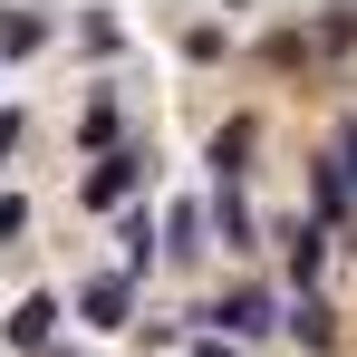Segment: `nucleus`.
Instances as JSON below:
<instances>
[{"label":"nucleus","mask_w":357,"mask_h":357,"mask_svg":"<svg viewBox=\"0 0 357 357\" xmlns=\"http://www.w3.org/2000/svg\"><path fill=\"white\" fill-rule=\"evenodd\" d=\"M10 145H20V107H0V155H10Z\"/></svg>","instance_id":"nucleus-16"},{"label":"nucleus","mask_w":357,"mask_h":357,"mask_svg":"<svg viewBox=\"0 0 357 357\" xmlns=\"http://www.w3.org/2000/svg\"><path fill=\"white\" fill-rule=\"evenodd\" d=\"M280 319H290L299 348H338V309H328V299H299V309H280Z\"/></svg>","instance_id":"nucleus-10"},{"label":"nucleus","mask_w":357,"mask_h":357,"mask_svg":"<svg viewBox=\"0 0 357 357\" xmlns=\"http://www.w3.org/2000/svg\"><path fill=\"white\" fill-rule=\"evenodd\" d=\"M193 357H241V348H232V338H193Z\"/></svg>","instance_id":"nucleus-17"},{"label":"nucleus","mask_w":357,"mask_h":357,"mask_svg":"<svg viewBox=\"0 0 357 357\" xmlns=\"http://www.w3.org/2000/svg\"><path fill=\"white\" fill-rule=\"evenodd\" d=\"M116 251H126L116 271H126V280H135V271L155 261V222H145V213H116Z\"/></svg>","instance_id":"nucleus-12"},{"label":"nucleus","mask_w":357,"mask_h":357,"mask_svg":"<svg viewBox=\"0 0 357 357\" xmlns=\"http://www.w3.org/2000/svg\"><path fill=\"white\" fill-rule=\"evenodd\" d=\"M193 319H203V338H271V328H280V299L271 290H232V299H213V309H193Z\"/></svg>","instance_id":"nucleus-2"},{"label":"nucleus","mask_w":357,"mask_h":357,"mask_svg":"<svg viewBox=\"0 0 357 357\" xmlns=\"http://www.w3.org/2000/svg\"><path fill=\"white\" fill-rule=\"evenodd\" d=\"M290 280H299V299H309V280H319V271H328V232H319V222H290Z\"/></svg>","instance_id":"nucleus-9"},{"label":"nucleus","mask_w":357,"mask_h":357,"mask_svg":"<svg viewBox=\"0 0 357 357\" xmlns=\"http://www.w3.org/2000/svg\"><path fill=\"white\" fill-rule=\"evenodd\" d=\"M251 145H261V126H251V116L213 126V183H241V174H251Z\"/></svg>","instance_id":"nucleus-7"},{"label":"nucleus","mask_w":357,"mask_h":357,"mask_svg":"<svg viewBox=\"0 0 357 357\" xmlns=\"http://www.w3.org/2000/svg\"><path fill=\"white\" fill-rule=\"evenodd\" d=\"M77 135H87L97 155H107V145H116V97H87V116H77Z\"/></svg>","instance_id":"nucleus-13"},{"label":"nucleus","mask_w":357,"mask_h":357,"mask_svg":"<svg viewBox=\"0 0 357 357\" xmlns=\"http://www.w3.org/2000/svg\"><path fill=\"white\" fill-rule=\"evenodd\" d=\"M59 319H68V299H49V290H29L20 309H10V348L20 357H39L49 338H59Z\"/></svg>","instance_id":"nucleus-5"},{"label":"nucleus","mask_w":357,"mask_h":357,"mask_svg":"<svg viewBox=\"0 0 357 357\" xmlns=\"http://www.w3.org/2000/svg\"><path fill=\"white\" fill-rule=\"evenodd\" d=\"M213 232H222V251H261V222H251V203H241V183H213Z\"/></svg>","instance_id":"nucleus-6"},{"label":"nucleus","mask_w":357,"mask_h":357,"mask_svg":"<svg viewBox=\"0 0 357 357\" xmlns=\"http://www.w3.org/2000/svg\"><path fill=\"white\" fill-rule=\"evenodd\" d=\"M309 193H319V213H309L319 232H328V222H357V116L338 126V135H328V155H319Z\"/></svg>","instance_id":"nucleus-1"},{"label":"nucleus","mask_w":357,"mask_h":357,"mask_svg":"<svg viewBox=\"0 0 357 357\" xmlns=\"http://www.w3.org/2000/svg\"><path fill=\"white\" fill-rule=\"evenodd\" d=\"M309 39H319V49H357V10H328V20H319Z\"/></svg>","instance_id":"nucleus-14"},{"label":"nucleus","mask_w":357,"mask_h":357,"mask_svg":"<svg viewBox=\"0 0 357 357\" xmlns=\"http://www.w3.org/2000/svg\"><path fill=\"white\" fill-rule=\"evenodd\" d=\"M203 241H213V213H203V203H193V193H183L174 213H165V232H155V251H174V261H193V251H203Z\"/></svg>","instance_id":"nucleus-8"},{"label":"nucleus","mask_w":357,"mask_h":357,"mask_svg":"<svg viewBox=\"0 0 357 357\" xmlns=\"http://www.w3.org/2000/svg\"><path fill=\"white\" fill-rule=\"evenodd\" d=\"M135 183H145V155H135V145H116V155H97V165H87L77 203H87V213H126V203H135Z\"/></svg>","instance_id":"nucleus-3"},{"label":"nucleus","mask_w":357,"mask_h":357,"mask_svg":"<svg viewBox=\"0 0 357 357\" xmlns=\"http://www.w3.org/2000/svg\"><path fill=\"white\" fill-rule=\"evenodd\" d=\"M29 49H49V20L39 10H0V59H29Z\"/></svg>","instance_id":"nucleus-11"},{"label":"nucleus","mask_w":357,"mask_h":357,"mask_svg":"<svg viewBox=\"0 0 357 357\" xmlns=\"http://www.w3.org/2000/svg\"><path fill=\"white\" fill-rule=\"evenodd\" d=\"M29 232V193H0V241H20Z\"/></svg>","instance_id":"nucleus-15"},{"label":"nucleus","mask_w":357,"mask_h":357,"mask_svg":"<svg viewBox=\"0 0 357 357\" xmlns=\"http://www.w3.org/2000/svg\"><path fill=\"white\" fill-rule=\"evenodd\" d=\"M77 319H87V328H107V338H116L126 319H135V280H126V271H97V280H87V290H77Z\"/></svg>","instance_id":"nucleus-4"}]
</instances>
